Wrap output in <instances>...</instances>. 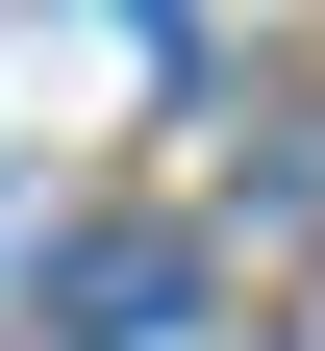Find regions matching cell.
I'll list each match as a JSON object with an SVG mask.
<instances>
[]
</instances>
